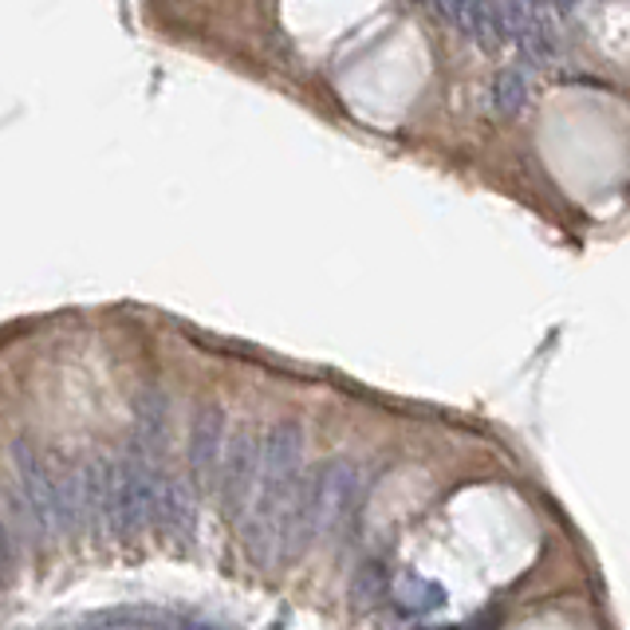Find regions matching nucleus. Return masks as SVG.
I'll return each instance as SVG.
<instances>
[{
    "label": "nucleus",
    "mask_w": 630,
    "mask_h": 630,
    "mask_svg": "<svg viewBox=\"0 0 630 630\" xmlns=\"http://www.w3.org/2000/svg\"><path fill=\"white\" fill-rule=\"evenodd\" d=\"M528 107V76L520 67H505L497 79H493V111L512 119Z\"/></svg>",
    "instance_id": "9b49d317"
},
{
    "label": "nucleus",
    "mask_w": 630,
    "mask_h": 630,
    "mask_svg": "<svg viewBox=\"0 0 630 630\" xmlns=\"http://www.w3.org/2000/svg\"><path fill=\"white\" fill-rule=\"evenodd\" d=\"M154 524L178 544H194L198 537V493L186 477H166L158 485V508H154Z\"/></svg>",
    "instance_id": "423d86ee"
},
{
    "label": "nucleus",
    "mask_w": 630,
    "mask_h": 630,
    "mask_svg": "<svg viewBox=\"0 0 630 630\" xmlns=\"http://www.w3.org/2000/svg\"><path fill=\"white\" fill-rule=\"evenodd\" d=\"M308 489V524L311 540L335 537L355 512V500L363 493V473L351 457H328L320 469L311 473Z\"/></svg>",
    "instance_id": "f03ea898"
},
{
    "label": "nucleus",
    "mask_w": 630,
    "mask_h": 630,
    "mask_svg": "<svg viewBox=\"0 0 630 630\" xmlns=\"http://www.w3.org/2000/svg\"><path fill=\"white\" fill-rule=\"evenodd\" d=\"M390 592H395L398 611L406 615H433V611H442L445 599H450L442 584H433V579H425V575L418 572H402Z\"/></svg>",
    "instance_id": "1a4fd4ad"
},
{
    "label": "nucleus",
    "mask_w": 630,
    "mask_h": 630,
    "mask_svg": "<svg viewBox=\"0 0 630 630\" xmlns=\"http://www.w3.org/2000/svg\"><path fill=\"white\" fill-rule=\"evenodd\" d=\"M430 4L450 20L453 29L465 32L473 44H480V47L500 44V32H497V24H493L489 0H430Z\"/></svg>",
    "instance_id": "6e6552de"
},
{
    "label": "nucleus",
    "mask_w": 630,
    "mask_h": 630,
    "mask_svg": "<svg viewBox=\"0 0 630 630\" xmlns=\"http://www.w3.org/2000/svg\"><path fill=\"white\" fill-rule=\"evenodd\" d=\"M517 47L524 52L528 64L552 67L555 59H560V29H555L552 12H540V16L524 29V36L517 40Z\"/></svg>",
    "instance_id": "9d476101"
},
{
    "label": "nucleus",
    "mask_w": 630,
    "mask_h": 630,
    "mask_svg": "<svg viewBox=\"0 0 630 630\" xmlns=\"http://www.w3.org/2000/svg\"><path fill=\"white\" fill-rule=\"evenodd\" d=\"M256 480H261V442L253 430H236L225 445V462L217 473V493L229 520H241L253 505Z\"/></svg>",
    "instance_id": "20e7f679"
},
{
    "label": "nucleus",
    "mask_w": 630,
    "mask_h": 630,
    "mask_svg": "<svg viewBox=\"0 0 630 630\" xmlns=\"http://www.w3.org/2000/svg\"><path fill=\"white\" fill-rule=\"evenodd\" d=\"M225 445H229V430H225V410L217 402H206L194 418V430H189V485L194 493H209L217 489V473L225 462Z\"/></svg>",
    "instance_id": "39448f33"
},
{
    "label": "nucleus",
    "mask_w": 630,
    "mask_h": 630,
    "mask_svg": "<svg viewBox=\"0 0 630 630\" xmlns=\"http://www.w3.org/2000/svg\"><path fill=\"white\" fill-rule=\"evenodd\" d=\"M158 485H162V465H154L146 457V450L131 442L126 457L114 469V537L139 540L154 524Z\"/></svg>",
    "instance_id": "f257e3e1"
},
{
    "label": "nucleus",
    "mask_w": 630,
    "mask_h": 630,
    "mask_svg": "<svg viewBox=\"0 0 630 630\" xmlns=\"http://www.w3.org/2000/svg\"><path fill=\"white\" fill-rule=\"evenodd\" d=\"M186 630H213V627H206V622H194V619H189Z\"/></svg>",
    "instance_id": "4468645a"
},
{
    "label": "nucleus",
    "mask_w": 630,
    "mask_h": 630,
    "mask_svg": "<svg viewBox=\"0 0 630 630\" xmlns=\"http://www.w3.org/2000/svg\"><path fill=\"white\" fill-rule=\"evenodd\" d=\"M12 473L20 489V520L29 517L32 537H59V508H56V473L40 462V453L29 442H12Z\"/></svg>",
    "instance_id": "7ed1b4c3"
},
{
    "label": "nucleus",
    "mask_w": 630,
    "mask_h": 630,
    "mask_svg": "<svg viewBox=\"0 0 630 630\" xmlns=\"http://www.w3.org/2000/svg\"><path fill=\"white\" fill-rule=\"evenodd\" d=\"M114 469L111 457H91L84 465V528L91 537H114Z\"/></svg>",
    "instance_id": "0eeeda50"
},
{
    "label": "nucleus",
    "mask_w": 630,
    "mask_h": 630,
    "mask_svg": "<svg viewBox=\"0 0 630 630\" xmlns=\"http://www.w3.org/2000/svg\"><path fill=\"white\" fill-rule=\"evenodd\" d=\"M383 595H386V572L378 564H367L363 572H358L355 587H351V599H355L358 611H371Z\"/></svg>",
    "instance_id": "f8f14e48"
},
{
    "label": "nucleus",
    "mask_w": 630,
    "mask_h": 630,
    "mask_svg": "<svg viewBox=\"0 0 630 630\" xmlns=\"http://www.w3.org/2000/svg\"><path fill=\"white\" fill-rule=\"evenodd\" d=\"M12 572H16V544H12L9 528H4V520H0V587L9 584Z\"/></svg>",
    "instance_id": "ddd939ff"
}]
</instances>
